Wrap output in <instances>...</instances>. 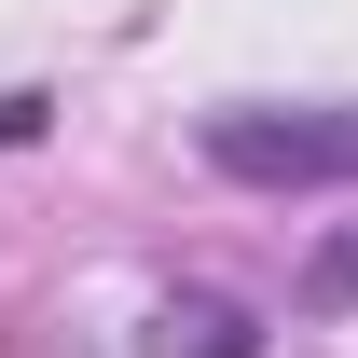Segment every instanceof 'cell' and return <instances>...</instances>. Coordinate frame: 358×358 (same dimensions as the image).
Returning <instances> with one entry per match:
<instances>
[{"label":"cell","mask_w":358,"mask_h":358,"mask_svg":"<svg viewBox=\"0 0 358 358\" xmlns=\"http://www.w3.org/2000/svg\"><path fill=\"white\" fill-rule=\"evenodd\" d=\"M207 166L248 179V193H317V179H358V110H221V124H207Z\"/></svg>","instance_id":"cell-1"},{"label":"cell","mask_w":358,"mask_h":358,"mask_svg":"<svg viewBox=\"0 0 358 358\" xmlns=\"http://www.w3.org/2000/svg\"><path fill=\"white\" fill-rule=\"evenodd\" d=\"M303 303H317V317H358V221H345V234L303 262Z\"/></svg>","instance_id":"cell-3"},{"label":"cell","mask_w":358,"mask_h":358,"mask_svg":"<svg viewBox=\"0 0 358 358\" xmlns=\"http://www.w3.org/2000/svg\"><path fill=\"white\" fill-rule=\"evenodd\" d=\"M138 358H262V331H248L234 303H207V289H193V303H166L152 331H138Z\"/></svg>","instance_id":"cell-2"}]
</instances>
